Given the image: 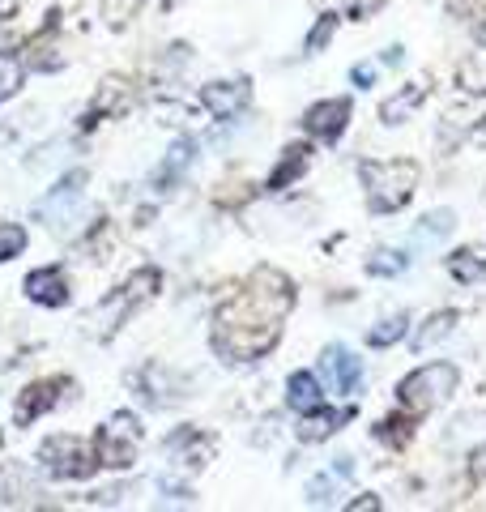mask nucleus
Here are the masks:
<instances>
[{"label": "nucleus", "mask_w": 486, "mask_h": 512, "mask_svg": "<svg viewBox=\"0 0 486 512\" xmlns=\"http://www.w3.org/2000/svg\"><path fill=\"white\" fill-rule=\"evenodd\" d=\"M333 423H337V414H324V419L307 423V427H303V440H320V436H329V431H333Z\"/></svg>", "instance_id": "26"}, {"label": "nucleus", "mask_w": 486, "mask_h": 512, "mask_svg": "<svg viewBox=\"0 0 486 512\" xmlns=\"http://www.w3.org/2000/svg\"><path fill=\"white\" fill-rule=\"evenodd\" d=\"M452 274H457L461 282H478V278L486 274V265L478 261V252H474V248H465V252L452 256Z\"/></svg>", "instance_id": "19"}, {"label": "nucleus", "mask_w": 486, "mask_h": 512, "mask_svg": "<svg viewBox=\"0 0 486 512\" xmlns=\"http://www.w3.org/2000/svg\"><path fill=\"white\" fill-rule=\"evenodd\" d=\"M452 325H457V312H435L431 320H427V329L414 338V350H427L431 342H440V338H448L452 333Z\"/></svg>", "instance_id": "17"}, {"label": "nucleus", "mask_w": 486, "mask_h": 512, "mask_svg": "<svg viewBox=\"0 0 486 512\" xmlns=\"http://www.w3.org/2000/svg\"><path fill=\"white\" fill-rule=\"evenodd\" d=\"M286 406L295 414H316L324 406V393H320V380L312 372H295L286 380Z\"/></svg>", "instance_id": "11"}, {"label": "nucleus", "mask_w": 486, "mask_h": 512, "mask_svg": "<svg viewBox=\"0 0 486 512\" xmlns=\"http://www.w3.org/2000/svg\"><path fill=\"white\" fill-rule=\"evenodd\" d=\"M448 9L461 18H486V0H448Z\"/></svg>", "instance_id": "25"}, {"label": "nucleus", "mask_w": 486, "mask_h": 512, "mask_svg": "<svg viewBox=\"0 0 486 512\" xmlns=\"http://www.w3.org/2000/svg\"><path fill=\"white\" fill-rule=\"evenodd\" d=\"M452 231V210H435L423 218V227H418V239H427V244H435V239H444Z\"/></svg>", "instance_id": "20"}, {"label": "nucleus", "mask_w": 486, "mask_h": 512, "mask_svg": "<svg viewBox=\"0 0 486 512\" xmlns=\"http://www.w3.org/2000/svg\"><path fill=\"white\" fill-rule=\"evenodd\" d=\"M137 440H141V431H137L133 414H116V419L99 431V440H94V457H99V466H107V470H128L137 461Z\"/></svg>", "instance_id": "4"}, {"label": "nucleus", "mask_w": 486, "mask_h": 512, "mask_svg": "<svg viewBox=\"0 0 486 512\" xmlns=\"http://www.w3.org/2000/svg\"><path fill=\"white\" fill-rule=\"evenodd\" d=\"M405 325H410V316H405V312L384 316L380 325L367 333V342H371V346H393V342H401V338H405Z\"/></svg>", "instance_id": "16"}, {"label": "nucleus", "mask_w": 486, "mask_h": 512, "mask_svg": "<svg viewBox=\"0 0 486 512\" xmlns=\"http://www.w3.org/2000/svg\"><path fill=\"white\" fill-rule=\"evenodd\" d=\"M81 184H86V171H69V175H64V180L52 188V197H47L43 201V214H64V210H69V205L81 197Z\"/></svg>", "instance_id": "13"}, {"label": "nucleus", "mask_w": 486, "mask_h": 512, "mask_svg": "<svg viewBox=\"0 0 486 512\" xmlns=\"http://www.w3.org/2000/svg\"><path fill=\"white\" fill-rule=\"evenodd\" d=\"M478 43H482V47H486V18H482V22H478Z\"/></svg>", "instance_id": "29"}, {"label": "nucleus", "mask_w": 486, "mask_h": 512, "mask_svg": "<svg viewBox=\"0 0 486 512\" xmlns=\"http://www.w3.org/2000/svg\"><path fill=\"white\" fill-rule=\"evenodd\" d=\"M350 120V99H329V103H316L312 111L303 116V128L312 137H324V141H337L342 128Z\"/></svg>", "instance_id": "7"}, {"label": "nucleus", "mask_w": 486, "mask_h": 512, "mask_svg": "<svg viewBox=\"0 0 486 512\" xmlns=\"http://www.w3.org/2000/svg\"><path fill=\"white\" fill-rule=\"evenodd\" d=\"M26 248V231L18 222H9V227H0V261H9V256H18Z\"/></svg>", "instance_id": "21"}, {"label": "nucleus", "mask_w": 486, "mask_h": 512, "mask_svg": "<svg viewBox=\"0 0 486 512\" xmlns=\"http://www.w3.org/2000/svg\"><path fill=\"white\" fill-rule=\"evenodd\" d=\"M205 107L214 111L218 120H226V116H235V111H243L248 107V99H252V90H248V82H214V86H205Z\"/></svg>", "instance_id": "9"}, {"label": "nucleus", "mask_w": 486, "mask_h": 512, "mask_svg": "<svg viewBox=\"0 0 486 512\" xmlns=\"http://www.w3.org/2000/svg\"><path fill=\"white\" fill-rule=\"evenodd\" d=\"M43 461L56 478H86L99 457H94V444H81L73 436H56L43 444Z\"/></svg>", "instance_id": "6"}, {"label": "nucleus", "mask_w": 486, "mask_h": 512, "mask_svg": "<svg viewBox=\"0 0 486 512\" xmlns=\"http://www.w3.org/2000/svg\"><path fill=\"white\" fill-rule=\"evenodd\" d=\"M60 384H64V380H39V384H30V389L18 397V410H13V414H18V423H35L43 410H52L56 397H60V393H56Z\"/></svg>", "instance_id": "12"}, {"label": "nucleus", "mask_w": 486, "mask_h": 512, "mask_svg": "<svg viewBox=\"0 0 486 512\" xmlns=\"http://www.w3.org/2000/svg\"><path fill=\"white\" fill-rule=\"evenodd\" d=\"M418 99H423V90H405L397 103H388V107H384V120H388V124H393V120H401V111H405V107H414Z\"/></svg>", "instance_id": "24"}, {"label": "nucleus", "mask_w": 486, "mask_h": 512, "mask_svg": "<svg viewBox=\"0 0 486 512\" xmlns=\"http://www.w3.org/2000/svg\"><path fill=\"white\" fill-rule=\"evenodd\" d=\"M359 175L367 184V197H371V210H401L405 201L414 197L418 188V163L414 158H388V163H359Z\"/></svg>", "instance_id": "2"}, {"label": "nucleus", "mask_w": 486, "mask_h": 512, "mask_svg": "<svg viewBox=\"0 0 486 512\" xmlns=\"http://www.w3.org/2000/svg\"><path fill=\"white\" fill-rule=\"evenodd\" d=\"M457 380L461 372L452 363H427V367H418V372H410L401 380V406L405 410H414V414H427L435 410L440 402H448L452 393H457Z\"/></svg>", "instance_id": "3"}, {"label": "nucleus", "mask_w": 486, "mask_h": 512, "mask_svg": "<svg viewBox=\"0 0 486 512\" xmlns=\"http://www.w3.org/2000/svg\"><path fill=\"white\" fill-rule=\"evenodd\" d=\"M26 295L43 303V308H64V303H69V282H64L60 269H35V274L26 278Z\"/></svg>", "instance_id": "10"}, {"label": "nucleus", "mask_w": 486, "mask_h": 512, "mask_svg": "<svg viewBox=\"0 0 486 512\" xmlns=\"http://www.w3.org/2000/svg\"><path fill=\"white\" fill-rule=\"evenodd\" d=\"M354 86H371V77H376V69H371V64H354Z\"/></svg>", "instance_id": "27"}, {"label": "nucleus", "mask_w": 486, "mask_h": 512, "mask_svg": "<svg viewBox=\"0 0 486 512\" xmlns=\"http://www.w3.org/2000/svg\"><path fill=\"white\" fill-rule=\"evenodd\" d=\"M410 265L405 261V252H388V248H380L376 256L367 261V274H376V278H388V274H401V269Z\"/></svg>", "instance_id": "18"}, {"label": "nucleus", "mask_w": 486, "mask_h": 512, "mask_svg": "<svg viewBox=\"0 0 486 512\" xmlns=\"http://www.w3.org/2000/svg\"><path fill=\"white\" fill-rule=\"evenodd\" d=\"M350 508H354V512H359V508H363V512H376V508H380V500H354Z\"/></svg>", "instance_id": "28"}, {"label": "nucleus", "mask_w": 486, "mask_h": 512, "mask_svg": "<svg viewBox=\"0 0 486 512\" xmlns=\"http://www.w3.org/2000/svg\"><path fill=\"white\" fill-rule=\"evenodd\" d=\"M333 491H337V483H333V478H312V483H307V500H312V504H329L333 500Z\"/></svg>", "instance_id": "22"}, {"label": "nucleus", "mask_w": 486, "mask_h": 512, "mask_svg": "<svg viewBox=\"0 0 486 512\" xmlns=\"http://www.w3.org/2000/svg\"><path fill=\"white\" fill-rule=\"evenodd\" d=\"M295 308V286L278 269H256L252 282L214 316V350L226 359H256L282 338V320Z\"/></svg>", "instance_id": "1"}, {"label": "nucleus", "mask_w": 486, "mask_h": 512, "mask_svg": "<svg viewBox=\"0 0 486 512\" xmlns=\"http://www.w3.org/2000/svg\"><path fill=\"white\" fill-rule=\"evenodd\" d=\"M154 291H158V274H154V269H141V274H133V278L124 282V291H120V295H111V299L103 303V308H99V316H94V325H99V333H111V329H116L128 312L141 308V303L150 299Z\"/></svg>", "instance_id": "5"}, {"label": "nucleus", "mask_w": 486, "mask_h": 512, "mask_svg": "<svg viewBox=\"0 0 486 512\" xmlns=\"http://www.w3.org/2000/svg\"><path fill=\"white\" fill-rule=\"evenodd\" d=\"M22 77H26L22 60H18V56H9V52H0V103H9L13 94L22 90Z\"/></svg>", "instance_id": "14"}, {"label": "nucleus", "mask_w": 486, "mask_h": 512, "mask_svg": "<svg viewBox=\"0 0 486 512\" xmlns=\"http://www.w3.org/2000/svg\"><path fill=\"white\" fill-rule=\"evenodd\" d=\"M324 372H329V384L337 393H359V380H363V367H359V359L350 355L346 346H329L324 350Z\"/></svg>", "instance_id": "8"}, {"label": "nucleus", "mask_w": 486, "mask_h": 512, "mask_svg": "<svg viewBox=\"0 0 486 512\" xmlns=\"http://www.w3.org/2000/svg\"><path fill=\"white\" fill-rule=\"evenodd\" d=\"M333 30H337V18H329V13H324V18L316 22V30L307 35V52H316L320 43H329V39H333Z\"/></svg>", "instance_id": "23"}, {"label": "nucleus", "mask_w": 486, "mask_h": 512, "mask_svg": "<svg viewBox=\"0 0 486 512\" xmlns=\"http://www.w3.org/2000/svg\"><path fill=\"white\" fill-rule=\"evenodd\" d=\"M303 167H307V146H290V150H286V158L278 163V171L269 175V188H273V192L286 188V180H295V175H299Z\"/></svg>", "instance_id": "15"}]
</instances>
